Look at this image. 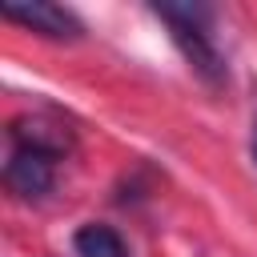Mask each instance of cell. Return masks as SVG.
Instances as JSON below:
<instances>
[{"label":"cell","instance_id":"6da1fadb","mask_svg":"<svg viewBox=\"0 0 257 257\" xmlns=\"http://www.w3.org/2000/svg\"><path fill=\"white\" fill-rule=\"evenodd\" d=\"M153 12L169 24V36L181 48V56L189 60V68L205 84H221L225 60L209 36V8H201V4H153Z\"/></svg>","mask_w":257,"mask_h":257},{"label":"cell","instance_id":"7a4b0ae2","mask_svg":"<svg viewBox=\"0 0 257 257\" xmlns=\"http://www.w3.org/2000/svg\"><path fill=\"white\" fill-rule=\"evenodd\" d=\"M0 16L24 24L32 32H40V36H52V40L80 36V20L68 8L52 4V0H0Z\"/></svg>","mask_w":257,"mask_h":257},{"label":"cell","instance_id":"3957f363","mask_svg":"<svg viewBox=\"0 0 257 257\" xmlns=\"http://www.w3.org/2000/svg\"><path fill=\"white\" fill-rule=\"evenodd\" d=\"M56 157L48 153H36V149H16L4 165V185L16 193V197H44L56 181Z\"/></svg>","mask_w":257,"mask_h":257},{"label":"cell","instance_id":"277c9868","mask_svg":"<svg viewBox=\"0 0 257 257\" xmlns=\"http://www.w3.org/2000/svg\"><path fill=\"white\" fill-rule=\"evenodd\" d=\"M12 141H16V149H36V153H48V157L68 153V145H72L68 128L48 120V116H20V120H12Z\"/></svg>","mask_w":257,"mask_h":257},{"label":"cell","instance_id":"5b68a950","mask_svg":"<svg viewBox=\"0 0 257 257\" xmlns=\"http://www.w3.org/2000/svg\"><path fill=\"white\" fill-rule=\"evenodd\" d=\"M72 249H76V257H128L124 237H120L112 225H96V221L76 229Z\"/></svg>","mask_w":257,"mask_h":257},{"label":"cell","instance_id":"8992f818","mask_svg":"<svg viewBox=\"0 0 257 257\" xmlns=\"http://www.w3.org/2000/svg\"><path fill=\"white\" fill-rule=\"evenodd\" d=\"M253 157H257V124H253Z\"/></svg>","mask_w":257,"mask_h":257}]
</instances>
